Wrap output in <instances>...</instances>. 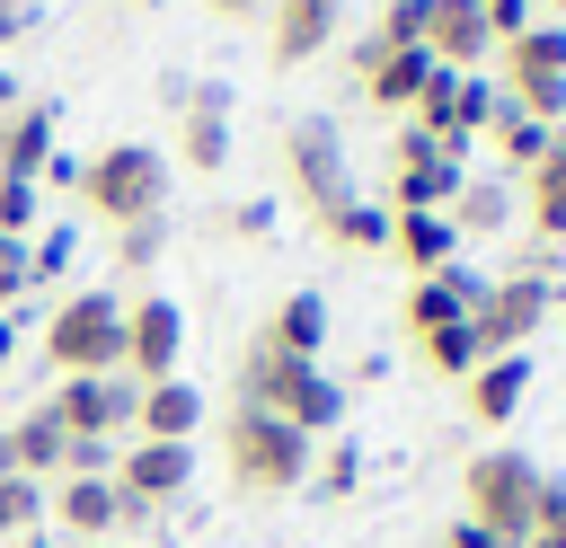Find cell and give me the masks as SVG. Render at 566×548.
Listing matches in <instances>:
<instances>
[{"instance_id":"6da1fadb","label":"cell","mask_w":566,"mask_h":548,"mask_svg":"<svg viewBox=\"0 0 566 548\" xmlns=\"http://www.w3.org/2000/svg\"><path fill=\"white\" fill-rule=\"evenodd\" d=\"M239 407H256V415H283L292 433H336V415H345V389L318 371V362H292V354H274L265 336L239 354Z\"/></svg>"},{"instance_id":"7a4b0ae2","label":"cell","mask_w":566,"mask_h":548,"mask_svg":"<svg viewBox=\"0 0 566 548\" xmlns=\"http://www.w3.org/2000/svg\"><path fill=\"white\" fill-rule=\"evenodd\" d=\"M539 486H548V468L531 460V451H478L469 468H460V521H478V530H495L504 548H522L531 539V521H539Z\"/></svg>"},{"instance_id":"3957f363","label":"cell","mask_w":566,"mask_h":548,"mask_svg":"<svg viewBox=\"0 0 566 548\" xmlns=\"http://www.w3.org/2000/svg\"><path fill=\"white\" fill-rule=\"evenodd\" d=\"M80 203L124 230V221H159L168 212V159L150 141H106L97 159H80Z\"/></svg>"},{"instance_id":"277c9868","label":"cell","mask_w":566,"mask_h":548,"mask_svg":"<svg viewBox=\"0 0 566 548\" xmlns=\"http://www.w3.org/2000/svg\"><path fill=\"white\" fill-rule=\"evenodd\" d=\"M221 460H230V486H248V495H292V486L310 477V433H292L283 415L230 407V424H221Z\"/></svg>"},{"instance_id":"5b68a950","label":"cell","mask_w":566,"mask_h":548,"mask_svg":"<svg viewBox=\"0 0 566 548\" xmlns=\"http://www.w3.org/2000/svg\"><path fill=\"white\" fill-rule=\"evenodd\" d=\"M44 362L62 371V380H88V371H124V301H106V292H71L53 318H44Z\"/></svg>"},{"instance_id":"8992f818","label":"cell","mask_w":566,"mask_h":548,"mask_svg":"<svg viewBox=\"0 0 566 548\" xmlns=\"http://www.w3.org/2000/svg\"><path fill=\"white\" fill-rule=\"evenodd\" d=\"M548 309H557L548 274H513V283H486V292H478L469 336H478V354H522V345L548 327Z\"/></svg>"},{"instance_id":"52a82bcc","label":"cell","mask_w":566,"mask_h":548,"mask_svg":"<svg viewBox=\"0 0 566 548\" xmlns=\"http://www.w3.org/2000/svg\"><path fill=\"white\" fill-rule=\"evenodd\" d=\"M168 106H177V159L195 177H221L230 168V88L221 80H168Z\"/></svg>"},{"instance_id":"ba28073f","label":"cell","mask_w":566,"mask_h":548,"mask_svg":"<svg viewBox=\"0 0 566 548\" xmlns=\"http://www.w3.org/2000/svg\"><path fill=\"white\" fill-rule=\"evenodd\" d=\"M283 177H292V194H301L310 212H327V203H345V194H354V177H345V141H336V124H327V115L283 124Z\"/></svg>"},{"instance_id":"9c48e42d","label":"cell","mask_w":566,"mask_h":548,"mask_svg":"<svg viewBox=\"0 0 566 548\" xmlns=\"http://www.w3.org/2000/svg\"><path fill=\"white\" fill-rule=\"evenodd\" d=\"M451 194H460V150H442L407 124L389 141V212H451Z\"/></svg>"},{"instance_id":"30bf717a","label":"cell","mask_w":566,"mask_h":548,"mask_svg":"<svg viewBox=\"0 0 566 548\" xmlns=\"http://www.w3.org/2000/svg\"><path fill=\"white\" fill-rule=\"evenodd\" d=\"M177 354H186V309L168 292H142L124 309V380L150 389V380H177Z\"/></svg>"},{"instance_id":"8fae6325","label":"cell","mask_w":566,"mask_h":548,"mask_svg":"<svg viewBox=\"0 0 566 548\" xmlns=\"http://www.w3.org/2000/svg\"><path fill=\"white\" fill-rule=\"evenodd\" d=\"M133 407H142V389H133L124 371H88V380H62V389L44 398V415H53L62 433H88V442L133 433Z\"/></svg>"},{"instance_id":"7c38bea8","label":"cell","mask_w":566,"mask_h":548,"mask_svg":"<svg viewBox=\"0 0 566 548\" xmlns=\"http://www.w3.org/2000/svg\"><path fill=\"white\" fill-rule=\"evenodd\" d=\"M186 477H195V451H186V442H124V451H115V495L142 504V513L177 504Z\"/></svg>"},{"instance_id":"4fadbf2b","label":"cell","mask_w":566,"mask_h":548,"mask_svg":"<svg viewBox=\"0 0 566 548\" xmlns=\"http://www.w3.org/2000/svg\"><path fill=\"white\" fill-rule=\"evenodd\" d=\"M433 71H442V62H433L424 44H407V53H380L371 35L354 44V80H363V97H371V106H389V115H407V106L424 97V80H433Z\"/></svg>"},{"instance_id":"5bb4252c","label":"cell","mask_w":566,"mask_h":548,"mask_svg":"<svg viewBox=\"0 0 566 548\" xmlns=\"http://www.w3.org/2000/svg\"><path fill=\"white\" fill-rule=\"evenodd\" d=\"M336 18H345V0H265V53H274V71L318 62L327 35H336Z\"/></svg>"},{"instance_id":"9a60e30c","label":"cell","mask_w":566,"mask_h":548,"mask_svg":"<svg viewBox=\"0 0 566 548\" xmlns=\"http://www.w3.org/2000/svg\"><path fill=\"white\" fill-rule=\"evenodd\" d=\"M478 292H486V283L451 256L442 274H416V283H407V309H398V318H407V336H433V327H460V318L478 309Z\"/></svg>"},{"instance_id":"2e32d148","label":"cell","mask_w":566,"mask_h":548,"mask_svg":"<svg viewBox=\"0 0 566 548\" xmlns=\"http://www.w3.org/2000/svg\"><path fill=\"white\" fill-rule=\"evenodd\" d=\"M486 9L478 0H424V53L442 62V71H478L486 62Z\"/></svg>"},{"instance_id":"e0dca14e","label":"cell","mask_w":566,"mask_h":548,"mask_svg":"<svg viewBox=\"0 0 566 548\" xmlns=\"http://www.w3.org/2000/svg\"><path fill=\"white\" fill-rule=\"evenodd\" d=\"M53 521L71 530V539H106V530H124V495H115V477H53Z\"/></svg>"},{"instance_id":"ac0fdd59","label":"cell","mask_w":566,"mask_h":548,"mask_svg":"<svg viewBox=\"0 0 566 548\" xmlns=\"http://www.w3.org/2000/svg\"><path fill=\"white\" fill-rule=\"evenodd\" d=\"M195 424H203L195 380H150V389H142V407H133V442H186Z\"/></svg>"},{"instance_id":"d6986e66","label":"cell","mask_w":566,"mask_h":548,"mask_svg":"<svg viewBox=\"0 0 566 548\" xmlns=\"http://www.w3.org/2000/svg\"><path fill=\"white\" fill-rule=\"evenodd\" d=\"M44 159H53V106L44 97L9 106L0 115V177H44Z\"/></svg>"},{"instance_id":"ffe728a7","label":"cell","mask_w":566,"mask_h":548,"mask_svg":"<svg viewBox=\"0 0 566 548\" xmlns=\"http://www.w3.org/2000/svg\"><path fill=\"white\" fill-rule=\"evenodd\" d=\"M389 256H407L416 274H442L460 256V230L442 212H389Z\"/></svg>"},{"instance_id":"44dd1931","label":"cell","mask_w":566,"mask_h":548,"mask_svg":"<svg viewBox=\"0 0 566 548\" xmlns=\"http://www.w3.org/2000/svg\"><path fill=\"white\" fill-rule=\"evenodd\" d=\"M265 345L292 354V362H318V345H327V301H318V292H283L274 318H265Z\"/></svg>"},{"instance_id":"7402d4cb","label":"cell","mask_w":566,"mask_h":548,"mask_svg":"<svg viewBox=\"0 0 566 548\" xmlns=\"http://www.w3.org/2000/svg\"><path fill=\"white\" fill-rule=\"evenodd\" d=\"M460 389H469V415H478V424H504V415L522 407V389H531V362H522V354H486Z\"/></svg>"},{"instance_id":"603a6c76","label":"cell","mask_w":566,"mask_h":548,"mask_svg":"<svg viewBox=\"0 0 566 548\" xmlns=\"http://www.w3.org/2000/svg\"><path fill=\"white\" fill-rule=\"evenodd\" d=\"M531 230H539V239H566V124H557L548 150L531 159Z\"/></svg>"},{"instance_id":"cb8c5ba5","label":"cell","mask_w":566,"mask_h":548,"mask_svg":"<svg viewBox=\"0 0 566 548\" xmlns=\"http://www.w3.org/2000/svg\"><path fill=\"white\" fill-rule=\"evenodd\" d=\"M531 80H566V27H522L504 44V88H531Z\"/></svg>"},{"instance_id":"d4e9b609","label":"cell","mask_w":566,"mask_h":548,"mask_svg":"<svg viewBox=\"0 0 566 548\" xmlns=\"http://www.w3.org/2000/svg\"><path fill=\"white\" fill-rule=\"evenodd\" d=\"M62 442H71V433H62V424H53L44 407H27V415L9 424V451H18V477H35V486H44V477H62Z\"/></svg>"},{"instance_id":"484cf974","label":"cell","mask_w":566,"mask_h":548,"mask_svg":"<svg viewBox=\"0 0 566 548\" xmlns=\"http://www.w3.org/2000/svg\"><path fill=\"white\" fill-rule=\"evenodd\" d=\"M318 230H327V247H354V256L389 247V212H380V203H363V194L327 203V212H318Z\"/></svg>"},{"instance_id":"4316f807","label":"cell","mask_w":566,"mask_h":548,"mask_svg":"<svg viewBox=\"0 0 566 548\" xmlns=\"http://www.w3.org/2000/svg\"><path fill=\"white\" fill-rule=\"evenodd\" d=\"M416 354H424V371H442V380H469L486 354H478V336H469V318L460 327H433V336H416Z\"/></svg>"},{"instance_id":"83f0119b","label":"cell","mask_w":566,"mask_h":548,"mask_svg":"<svg viewBox=\"0 0 566 548\" xmlns=\"http://www.w3.org/2000/svg\"><path fill=\"white\" fill-rule=\"evenodd\" d=\"M495 115H504V80H478V71H460V106H451L460 141H478V133H486Z\"/></svg>"},{"instance_id":"f1b7e54d","label":"cell","mask_w":566,"mask_h":548,"mask_svg":"<svg viewBox=\"0 0 566 548\" xmlns=\"http://www.w3.org/2000/svg\"><path fill=\"white\" fill-rule=\"evenodd\" d=\"M486 133H495V150H504V159H513V168H531V159H539V150H548V133H557V124H531V115H522V106H513V97H504V115H495V124H486Z\"/></svg>"},{"instance_id":"f546056e","label":"cell","mask_w":566,"mask_h":548,"mask_svg":"<svg viewBox=\"0 0 566 548\" xmlns=\"http://www.w3.org/2000/svg\"><path fill=\"white\" fill-rule=\"evenodd\" d=\"M451 230H504V186H486V177H460V194H451V212H442Z\"/></svg>"},{"instance_id":"4dcf8cb0","label":"cell","mask_w":566,"mask_h":548,"mask_svg":"<svg viewBox=\"0 0 566 548\" xmlns=\"http://www.w3.org/2000/svg\"><path fill=\"white\" fill-rule=\"evenodd\" d=\"M159 247H168V221H124V230H115V265H124V274H150Z\"/></svg>"},{"instance_id":"1f68e13d","label":"cell","mask_w":566,"mask_h":548,"mask_svg":"<svg viewBox=\"0 0 566 548\" xmlns=\"http://www.w3.org/2000/svg\"><path fill=\"white\" fill-rule=\"evenodd\" d=\"M371 44H380V53L424 44V0H389V9H380V27H371Z\"/></svg>"},{"instance_id":"d6a6232c","label":"cell","mask_w":566,"mask_h":548,"mask_svg":"<svg viewBox=\"0 0 566 548\" xmlns=\"http://www.w3.org/2000/svg\"><path fill=\"white\" fill-rule=\"evenodd\" d=\"M35 513H44V486H35V477H9V486H0V539L35 530Z\"/></svg>"},{"instance_id":"836d02e7","label":"cell","mask_w":566,"mask_h":548,"mask_svg":"<svg viewBox=\"0 0 566 548\" xmlns=\"http://www.w3.org/2000/svg\"><path fill=\"white\" fill-rule=\"evenodd\" d=\"M115 451H124V442H88V433H71V442H62V477H115Z\"/></svg>"},{"instance_id":"e575fe53","label":"cell","mask_w":566,"mask_h":548,"mask_svg":"<svg viewBox=\"0 0 566 548\" xmlns=\"http://www.w3.org/2000/svg\"><path fill=\"white\" fill-rule=\"evenodd\" d=\"M35 230V177H0V239Z\"/></svg>"},{"instance_id":"d590c367","label":"cell","mask_w":566,"mask_h":548,"mask_svg":"<svg viewBox=\"0 0 566 548\" xmlns=\"http://www.w3.org/2000/svg\"><path fill=\"white\" fill-rule=\"evenodd\" d=\"M363 486V451L354 442H327V460H318V495H354Z\"/></svg>"},{"instance_id":"8d00e7d4","label":"cell","mask_w":566,"mask_h":548,"mask_svg":"<svg viewBox=\"0 0 566 548\" xmlns=\"http://www.w3.org/2000/svg\"><path fill=\"white\" fill-rule=\"evenodd\" d=\"M62 265H71V230H44V239L27 247V292H35V283H53Z\"/></svg>"},{"instance_id":"74e56055","label":"cell","mask_w":566,"mask_h":548,"mask_svg":"<svg viewBox=\"0 0 566 548\" xmlns=\"http://www.w3.org/2000/svg\"><path fill=\"white\" fill-rule=\"evenodd\" d=\"M18 292H27V239H0V318L18 309Z\"/></svg>"},{"instance_id":"f35d334b","label":"cell","mask_w":566,"mask_h":548,"mask_svg":"<svg viewBox=\"0 0 566 548\" xmlns=\"http://www.w3.org/2000/svg\"><path fill=\"white\" fill-rule=\"evenodd\" d=\"M478 9H486V35H495V44H513V35L531 27V0H478Z\"/></svg>"},{"instance_id":"ab89813d","label":"cell","mask_w":566,"mask_h":548,"mask_svg":"<svg viewBox=\"0 0 566 548\" xmlns=\"http://www.w3.org/2000/svg\"><path fill=\"white\" fill-rule=\"evenodd\" d=\"M531 530H557V539H566V486H557V477L539 486V521H531Z\"/></svg>"},{"instance_id":"60d3db41","label":"cell","mask_w":566,"mask_h":548,"mask_svg":"<svg viewBox=\"0 0 566 548\" xmlns=\"http://www.w3.org/2000/svg\"><path fill=\"white\" fill-rule=\"evenodd\" d=\"M18 35H35V9L27 0H0V44H18Z\"/></svg>"},{"instance_id":"b9f144b4","label":"cell","mask_w":566,"mask_h":548,"mask_svg":"<svg viewBox=\"0 0 566 548\" xmlns=\"http://www.w3.org/2000/svg\"><path fill=\"white\" fill-rule=\"evenodd\" d=\"M442 548H504V539H495V530H478V521H451V530H442Z\"/></svg>"},{"instance_id":"7bdbcfd3","label":"cell","mask_w":566,"mask_h":548,"mask_svg":"<svg viewBox=\"0 0 566 548\" xmlns=\"http://www.w3.org/2000/svg\"><path fill=\"white\" fill-rule=\"evenodd\" d=\"M203 9H212L221 27H239V18H265V0H203Z\"/></svg>"},{"instance_id":"ee69618b","label":"cell","mask_w":566,"mask_h":548,"mask_svg":"<svg viewBox=\"0 0 566 548\" xmlns=\"http://www.w3.org/2000/svg\"><path fill=\"white\" fill-rule=\"evenodd\" d=\"M9 354H18V318H0V371H9Z\"/></svg>"},{"instance_id":"f6af8a7d","label":"cell","mask_w":566,"mask_h":548,"mask_svg":"<svg viewBox=\"0 0 566 548\" xmlns=\"http://www.w3.org/2000/svg\"><path fill=\"white\" fill-rule=\"evenodd\" d=\"M522 548H566V539H557V530H531V539H522Z\"/></svg>"},{"instance_id":"bcb514c9","label":"cell","mask_w":566,"mask_h":548,"mask_svg":"<svg viewBox=\"0 0 566 548\" xmlns=\"http://www.w3.org/2000/svg\"><path fill=\"white\" fill-rule=\"evenodd\" d=\"M9 106H18V88H9V71H0V115H9Z\"/></svg>"},{"instance_id":"7dc6e473","label":"cell","mask_w":566,"mask_h":548,"mask_svg":"<svg viewBox=\"0 0 566 548\" xmlns=\"http://www.w3.org/2000/svg\"><path fill=\"white\" fill-rule=\"evenodd\" d=\"M18 548H53V539H18Z\"/></svg>"},{"instance_id":"c3c4849f","label":"cell","mask_w":566,"mask_h":548,"mask_svg":"<svg viewBox=\"0 0 566 548\" xmlns=\"http://www.w3.org/2000/svg\"><path fill=\"white\" fill-rule=\"evenodd\" d=\"M548 9H566V0H548Z\"/></svg>"},{"instance_id":"681fc988","label":"cell","mask_w":566,"mask_h":548,"mask_svg":"<svg viewBox=\"0 0 566 548\" xmlns=\"http://www.w3.org/2000/svg\"><path fill=\"white\" fill-rule=\"evenodd\" d=\"M142 9H150V0H142Z\"/></svg>"}]
</instances>
